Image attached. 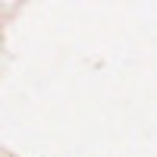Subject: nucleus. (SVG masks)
<instances>
[]
</instances>
